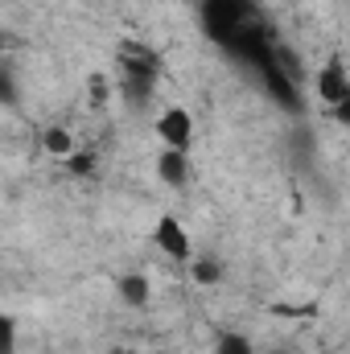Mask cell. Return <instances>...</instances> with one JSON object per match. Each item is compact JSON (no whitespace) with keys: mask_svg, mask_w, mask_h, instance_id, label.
Segmentation results:
<instances>
[{"mask_svg":"<svg viewBox=\"0 0 350 354\" xmlns=\"http://www.w3.org/2000/svg\"><path fill=\"white\" fill-rule=\"evenodd\" d=\"M256 8L248 4V0H206L202 4V25H206V33L214 37V41H223V46H235L248 29H256V17H252Z\"/></svg>","mask_w":350,"mask_h":354,"instance_id":"6da1fadb","label":"cell"},{"mask_svg":"<svg viewBox=\"0 0 350 354\" xmlns=\"http://www.w3.org/2000/svg\"><path fill=\"white\" fill-rule=\"evenodd\" d=\"M157 75H161L157 54H149V50H140V46H128V50H124V79H120V87H124V95H128L132 103H145V99L153 95Z\"/></svg>","mask_w":350,"mask_h":354,"instance_id":"7a4b0ae2","label":"cell"},{"mask_svg":"<svg viewBox=\"0 0 350 354\" xmlns=\"http://www.w3.org/2000/svg\"><path fill=\"white\" fill-rule=\"evenodd\" d=\"M157 136L165 149H177V153H190V140H194V120L185 107H165L157 115Z\"/></svg>","mask_w":350,"mask_h":354,"instance_id":"3957f363","label":"cell"},{"mask_svg":"<svg viewBox=\"0 0 350 354\" xmlns=\"http://www.w3.org/2000/svg\"><path fill=\"white\" fill-rule=\"evenodd\" d=\"M317 95H322L330 107H338L350 95V79H347V66H342V62H326V66L317 71Z\"/></svg>","mask_w":350,"mask_h":354,"instance_id":"277c9868","label":"cell"},{"mask_svg":"<svg viewBox=\"0 0 350 354\" xmlns=\"http://www.w3.org/2000/svg\"><path fill=\"white\" fill-rule=\"evenodd\" d=\"M157 248H161L165 256H174V260H190V256H194L190 235H185V227H181L177 218H161V223H157Z\"/></svg>","mask_w":350,"mask_h":354,"instance_id":"5b68a950","label":"cell"},{"mask_svg":"<svg viewBox=\"0 0 350 354\" xmlns=\"http://www.w3.org/2000/svg\"><path fill=\"white\" fill-rule=\"evenodd\" d=\"M157 174H161L165 185L185 189V181H190V157L177 153V149H161V157H157Z\"/></svg>","mask_w":350,"mask_h":354,"instance_id":"8992f818","label":"cell"},{"mask_svg":"<svg viewBox=\"0 0 350 354\" xmlns=\"http://www.w3.org/2000/svg\"><path fill=\"white\" fill-rule=\"evenodd\" d=\"M42 149H46L50 157H62V161H71V157H75V136H71L66 128H50V132L42 136Z\"/></svg>","mask_w":350,"mask_h":354,"instance_id":"52a82bcc","label":"cell"},{"mask_svg":"<svg viewBox=\"0 0 350 354\" xmlns=\"http://www.w3.org/2000/svg\"><path fill=\"white\" fill-rule=\"evenodd\" d=\"M120 297L132 305V309H140V305H149V280L145 276H120Z\"/></svg>","mask_w":350,"mask_h":354,"instance_id":"ba28073f","label":"cell"},{"mask_svg":"<svg viewBox=\"0 0 350 354\" xmlns=\"http://www.w3.org/2000/svg\"><path fill=\"white\" fill-rule=\"evenodd\" d=\"M214 354H256V351H252V342L243 334H227V338H219Z\"/></svg>","mask_w":350,"mask_h":354,"instance_id":"9c48e42d","label":"cell"},{"mask_svg":"<svg viewBox=\"0 0 350 354\" xmlns=\"http://www.w3.org/2000/svg\"><path fill=\"white\" fill-rule=\"evenodd\" d=\"M190 272H194V280H198V284H219V276H223V268L214 264V260H194Z\"/></svg>","mask_w":350,"mask_h":354,"instance_id":"30bf717a","label":"cell"},{"mask_svg":"<svg viewBox=\"0 0 350 354\" xmlns=\"http://www.w3.org/2000/svg\"><path fill=\"white\" fill-rule=\"evenodd\" d=\"M4 354H17V326H12V317H4Z\"/></svg>","mask_w":350,"mask_h":354,"instance_id":"8fae6325","label":"cell"},{"mask_svg":"<svg viewBox=\"0 0 350 354\" xmlns=\"http://www.w3.org/2000/svg\"><path fill=\"white\" fill-rule=\"evenodd\" d=\"M66 165H71V174H87V169H91V157H87V153H75Z\"/></svg>","mask_w":350,"mask_h":354,"instance_id":"7c38bea8","label":"cell"},{"mask_svg":"<svg viewBox=\"0 0 350 354\" xmlns=\"http://www.w3.org/2000/svg\"><path fill=\"white\" fill-rule=\"evenodd\" d=\"M334 120H338V124H347V128H350V95L342 99V103H338V107H334Z\"/></svg>","mask_w":350,"mask_h":354,"instance_id":"4fadbf2b","label":"cell"},{"mask_svg":"<svg viewBox=\"0 0 350 354\" xmlns=\"http://www.w3.org/2000/svg\"><path fill=\"white\" fill-rule=\"evenodd\" d=\"M91 99H99V103L107 99V83L103 79H91Z\"/></svg>","mask_w":350,"mask_h":354,"instance_id":"5bb4252c","label":"cell"},{"mask_svg":"<svg viewBox=\"0 0 350 354\" xmlns=\"http://www.w3.org/2000/svg\"><path fill=\"white\" fill-rule=\"evenodd\" d=\"M120 354H140V351H120Z\"/></svg>","mask_w":350,"mask_h":354,"instance_id":"9a60e30c","label":"cell"}]
</instances>
